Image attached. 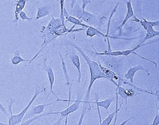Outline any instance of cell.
Segmentation results:
<instances>
[{
    "mask_svg": "<svg viewBox=\"0 0 159 125\" xmlns=\"http://www.w3.org/2000/svg\"><path fill=\"white\" fill-rule=\"evenodd\" d=\"M69 45L76 49L80 53L81 56L85 59L89 69L90 73V80L89 84L84 97V101H83V105L82 108V111L88 112L90 111L92 108L90 102H89L90 95L92 86L94 82L98 79L104 78L107 80V78L101 71L99 67V63H97L96 61L91 60L90 57L85 54V52L82 49L75 44H70Z\"/></svg>",
    "mask_w": 159,
    "mask_h": 125,
    "instance_id": "cell-1",
    "label": "cell"
},
{
    "mask_svg": "<svg viewBox=\"0 0 159 125\" xmlns=\"http://www.w3.org/2000/svg\"><path fill=\"white\" fill-rule=\"evenodd\" d=\"M45 92H46V88L44 86H43L42 87H39V88H38L35 91L34 95H33V97H32L31 101H30L28 105L20 112L18 114H13L12 111L9 112L10 115L8 118V119H9L8 124L9 125L20 124V123H21L23 119L25 117V115L27 111L29 110V108L31 107L35 100L36 99V98L40 94L42 93Z\"/></svg>",
    "mask_w": 159,
    "mask_h": 125,
    "instance_id": "cell-2",
    "label": "cell"
},
{
    "mask_svg": "<svg viewBox=\"0 0 159 125\" xmlns=\"http://www.w3.org/2000/svg\"><path fill=\"white\" fill-rule=\"evenodd\" d=\"M99 60L103 62L106 67L113 71L119 77L121 73L122 60L119 57L109 55H99Z\"/></svg>",
    "mask_w": 159,
    "mask_h": 125,
    "instance_id": "cell-3",
    "label": "cell"
},
{
    "mask_svg": "<svg viewBox=\"0 0 159 125\" xmlns=\"http://www.w3.org/2000/svg\"><path fill=\"white\" fill-rule=\"evenodd\" d=\"M151 43V41L150 42L146 43H144L143 44L141 45H137L134 48V49H131V50H127L122 51H111V52H105L104 53H98L96 50L94 49V53L97 55V56H99V55H109V56H116V57H119L120 56H124L125 57H127L129 55H130L131 54H135L137 56H139L140 58H142V59H144V60H147V61H149V62H151L152 63H153L156 66V67H157V63L156 62H154L153 61H152L149 59H147V58H145L142 57L141 55H139V54H137L136 53L135 51L137 50L138 49L144 46L148 45L149 44Z\"/></svg>",
    "mask_w": 159,
    "mask_h": 125,
    "instance_id": "cell-4",
    "label": "cell"
},
{
    "mask_svg": "<svg viewBox=\"0 0 159 125\" xmlns=\"http://www.w3.org/2000/svg\"><path fill=\"white\" fill-rule=\"evenodd\" d=\"M79 19L82 22H84L89 24V25L100 26L102 25L106 20V17H100L96 15L92 14L85 10H82Z\"/></svg>",
    "mask_w": 159,
    "mask_h": 125,
    "instance_id": "cell-5",
    "label": "cell"
},
{
    "mask_svg": "<svg viewBox=\"0 0 159 125\" xmlns=\"http://www.w3.org/2000/svg\"><path fill=\"white\" fill-rule=\"evenodd\" d=\"M83 101L81 100V97L80 95H77V99L74 101V103L72 105L67 106V108L62 111L57 112H49V115L53 114H60L61 115L66 118L65 125L67 124L68 117L69 114L77 111L79 109L80 104Z\"/></svg>",
    "mask_w": 159,
    "mask_h": 125,
    "instance_id": "cell-6",
    "label": "cell"
},
{
    "mask_svg": "<svg viewBox=\"0 0 159 125\" xmlns=\"http://www.w3.org/2000/svg\"><path fill=\"white\" fill-rule=\"evenodd\" d=\"M42 66L43 67L44 70L47 73L48 75V79L49 83H50V92L48 93L47 98L45 100V101H47L48 99L50 94L51 93H54L53 91V86H54V82H55V76L53 69L51 67V66L48 65L47 63V58L45 57L43 58L42 63Z\"/></svg>",
    "mask_w": 159,
    "mask_h": 125,
    "instance_id": "cell-7",
    "label": "cell"
},
{
    "mask_svg": "<svg viewBox=\"0 0 159 125\" xmlns=\"http://www.w3.org/2000/svg\"><path fill=\"white\" fill-rule=\"evenodd\" d=\"M95 98H96V104L97 106V111H98V114H99V121H100V125L102 123V119H101V114H100V110H99V107H103L105 108L107 111H108L109 108L111 103L115 100V98L110 97L104 101H99V96L98 93L95 94Z\"/></svg>",
    "mask_w": 159,
    "mask_h": 125,
    "instance_id": "cell-8",
    "label": "cell"
},
{
    "mask_svg": "<svg viewBox=\"0 0 159 125\" xmlns=\"http://www.w3.org/2000/svg\"><path fill=\"white\" fill-rule=\"evenodd\" d=\"M125 4H126V7H127V12H126V15H125V18H124L123 22L119 25L116 30V31H119V36L122 35V28H123V27L125 25V24L128 21V20L130 18L134 16V10L133 9L132 6L131 0H129L128 1H125Z\"/></svg>",
    "mask_w": 159,
    "mask_h": 125,
    "instance_id": "cell-9",
    "label": "cell"
},
{
    "mask_svg": "<svg viewBox=\"0 0 159 125\" xmlns=\"http://www.w3.org/2000/svg\"><path fill=\"white\" fill-rule=\"evenodd\" d=\"M59 54L61 59L63 71L65 79L66 80V83L65 85V86H67V87H68L69 99L68 100L67 102L68 103V106H69L70 105V104L71 102L73 101L71 100V84L70 83V78L68 73L67 69L66 66V62H65L64 60L61 53H59Z\"/></svg>",
    "mask_w": 159,
    "mask_h": 125,
    "instance_id": "cell-10",
    "label": "cell"
},
{
    "mask_svg": "<svg viewBox=\"0 0 159 125\" xmlns=\"http://www.w3.org/2000/svg\"><path fill=\"white\" fill-rule=\"evenodd\" d=\"M99 65L101 71L107 77V80L111 82L116 87H118L119 85L114 80L118 81L119 78V76L110 69L101 65V63H99Z\"/></svg>",
    "mask_w": 159,
    "mask_h": 125,
    "instance_id": "cell-11",
    "label": "cell"
},
{
    "mask_svg": "<svg viewBox=\"0 0 159 125\" xmlns=\"http://www.w3.org/2000/svg\"><path fill=\"white\" fill-rule=\"evenodd\" d=\"M116 89L118 95L120 96L122 99L125 100V106H126L125 111H126L127 109L128 98L129 97H132L134 95V91L133 88L125 89L124 87H122L120 85H119L118 87H116Z\"/></svg>",
    "mask_w": 159,
    "mask_h": 125,
    "instance_id": "cell-12",
    "label": "cell"
},
{
    "mask_svg": "<svg viewBox=\"0 0 159 125\" xmlns=\"http://www.w3.org/2000/svg\"><path fill=\"white\" fill-rule=\"evenodd\" d=\"M26 3V0H17L15 3V10L14 19L11 21L16 26H17L19 20L20 19V13L23 11V9L25 7Z\"/></svg>",
    "mask_w": 159,
    "mask_h": 125,
    "instance_id": "cell-13",
    "label": "cell"
},
{
    "mask_svg": "<svg viewBox=\"0 0 159 125\" xmlns=\"http://www.w3.org/2000/svg\"><path fill=\"white\" fill-rule=\"evenodd\" d=\"M139 71H143L147 73L148 75H150V73L148 71L144 68L142 66L139 65L136 66L134 67H131L128 70L127 72L124 75L125 79L126 80H130V83H133L134 76L135 75L136 73L137 72Z\"/></svg>",
    "mask_w": 159,
    "mask_h": 125,
    "instance_id": "cell-14",
    "label": "cell"
},
{
    "mask_svg": "<svg viewBox=\"0 0 159 125\" xmlns=\"http://www.w3.org/2000/svg\"><path fill=\"white\" fill-rule=\"evenodd\" d=\"M46 101H45L43 104L37 105V106H34L31 108V110L29 111V113L27 114L26 117L28 118L29 116H33L34 115H38V114H41L44 111L45 108L47 106H50V105L55 104L57 102V101L49 103V104H46Z\"/></svg>",
    "mask_w": 159,
    "mask_h": 125,
    "instance_id": "cell-15",
    "label": "cell"
},
{
    "mask_svg": "<svg viewBox=\"0 0 159 125\" xmlns=\"http://www.w3.org/2000/svg\"><path fill=\"white\" fill-rule=\"evenodd\" d=\"M70 57L72 63L77 69L78 73V83H80L82 78V75H81V65H80L79 56L76 54H72L70 56Z\"/></svg>",
    "mask_w": 159,
    "mask_h": 125,
    "instance_id": "cell-16",
    "label": "cell"
},
{
    "mask_svg": "<svg viewBox=\"0 0 159 125\" xmlns=\"http://www.w3.org/2000/svg\"><path fill=\"white\" fill-rule=\"evenodd\" d=\"M147 33H146V35L144 37L143 40L141 41V42L138 45H140L143 44L146 41L150 39L151 38H153V37L158 36L159 35V31H157L154 30L153 27H150L147 30Z\"/></svg>",
    "mask_w": 159,
    "mask_h": 125,
    "instance_id": "cell-17",
    "label": "cell"
},
{
    "mask_svg": "<svg viewBox=\"0 0 159 125\" xmlns=\"http://www.w3.org/2000/svg\"><path fill=\"white\" fill-rule=\"evenodd\" d=\"M31 60V59L26 60V59L23 58L20 56V52L19 50H16L14 53V56L11 58V62L13 65H17L19 64L21 62L30 61Z\"/></svg>",
    "mask_w": 159,
    "mask_h": 125,
    "instance_id": "cell-18",
    "label": "cell"
},
{
    "mask_svg": "<svg viewBox=\"0 0 159 125\" xmlns=\"http://www.w3.org/2000/svg\"><path fill=\"white\" fill-rule=\"evenodd\" d=\"M50 14V10L48 7H43L38 9L37 14H36V19H40L48 16Z\"/></svg>",
    "mask_w": 159,
    "mask_h": 125,
    "instance_id": "cell-19",
    "label": "cell"
},
{
    "mask_svg": "<svg viewBox=\"0 0 159 125\" xmlns=\"http://www.w3.org/2000/svg\"><path fill=\"white\" fill-rule=\"evenodd\" d=\"M144 21L139 20V22L141 24V25L143 27L145 30L147 29L150 27H156L159 25V20L155 21H147L145 19H143Z\"/></svg>",
    "mask_w": 159,
    "mask_h": 125,
    "instance_id": "cell-20",
    "label": "cell"
},
{
    "mask_svg": "<svg viewBox=\"0 0 159 125\" xmlns=\"http://www.w3.org/2000/svg\"><path fill=\"white\" fill-rule=\"evenodd\" d=\"M45 116H46V113H44V114H40L39 115L34 117L30 119L25 120L23 122L21 123H20V125H29L31 123L34 122L36 121V120L39 119L40 118L43 117Z\"/></svg>",
    "mask_w": 159,
    "mask_h": 125,
    "instance_id": "cell-21",
    "label": "cell"
},
{
    "mask_svg": "<svg viewBox=\"0 0 159 125\" xmlns=\"http://www.w3.org/2000/svg\"><path fill=\"white\" fill-rule=\"evenodd\" d=\"M116 115V111H115L111 113V114H109L108 116L106 119H105L104 120L102 121L101 123V125H109L110 124L111 122L112 121L113 119Z\"/></svg>",
    "mask_w": 159,
    "mask_h": 125,
    "instance_id": "cell-22",
    "label": "cell"
},
{
    "mask_svg": "<svg viewBox=\"0 0 159 125\" xmlns=\"http://www.w3.org/2000/svg\"><path fill=\"white\" fill-rule=\"evenodd\" d=\"M119 2L117 3L116 6L114 8V9H113L112 11L111 12L110 16L108 22V25H107V33L106 34L107 36H110L109 35V33L110 25L111 20L112 19V17L114 14L116 13V11H117V8H118V6L119 5Z\"/></svg>",
    "mask_w": 159,
    "mask_h": 125,
    "instance_id": "cell-23",
    "label": "cell"
},
{
    "mask_svg": "<svg viewBox=\"0 0 159 125\" xmlns=\"http://www.w3.org/2000/svg\"><path fill=\"white\" fill-rule=\"evenodd\" d=\"M19 17L22 20L31 21L32 20V18L29 17L25 12L23 11L20 13Z\"/></svg>",
    "mask_w": 159,
    "mask_h": 125,
    "instance_id": "cell-24",
    "label": "cell"
},
{
    "mask_svg": "<svg viewBox=\"0 0 159 125\" xmlns=\"http://www.w3.org/2000/svg\"><path fill=\"white\" fill-rule=\"evenodd\" d=\"M0 110H1V111L3 112V114H5L7 118L9 117V116L10 115L9 112L6 110V108L4 107V106H3L1 102H0Z\"/></svg>",
    "mask_w": 159,
    "mask_h": 125,
    "instance_id": "cell-25",
    "label": "cell"
},
{
    "mask_svg": "<svg viewBox=\"0 0 159 125\" xmlns=\"http://www.w3.org/2000/svg\"><path fill=\"white\" fill-rule=\"evenodd\" d=\"M82 6L81 9L82 10H85L86 7L89 3H91L90 0H82Z\"/></svg>",
    "mask_w": 159,
    "mask_h": 125,
    "instance_id": "cell-26",
    "label": "cell"
},
{
    "mask_svg": "<svg viewBox=\"0 0 159 125\" xmlns=\"http://www.w3.org/2000/svg\"><path fill=\"white\" fill-rule=\"evenodd\" d=\"M159 124V114L158 112L156 115L155 118L154 119L153 122H152V125H158Z\"/></svg>",
    "mask_w": 159,
    "mask_h": 125,
    "instance_id": "cell-27",
    "label": "cell"
},
{
    "mask_svg": "<svg viewBox=\"0 0 159 125\" xmlns=\"http://www.w3.org/2000/svg\"><path fill=\"white\" fill-rule=\"evenodd\" d=\"M64 118L65 117L61 115L60 118L59 119L57 120V121H56V122L54 123L53 124V125H62L63 120L64 119Z\"/></svg>",
    "mask_w": 159,
    "mask_h": 125,
    "instance_id": "cell-28",
    "label": "cell"
},
{
    "mask_svg": "<svg viewBox=\"0 0 159 125\" xmlns=\"http://www.w3.org/2000/svg\"><path fill=\"white\" fill-rule=\"evenodd\" d=\"M134 118V116H132L131 117L129 118V119L127 120H125V121H123V122L121 123V124H120V125H124L126 124V123H128L129 121L131 120L132 119Z\"/></svg>",
    "mask_w": 159,
    "mask_h": 125,
    "instance_id": "cell-29",
    "label": "cell"
},
{
    "mask_svg": "<svg viewBox=\"0 0 159 125\" xmlns=\"http://www.w3.org/2000/svg\"><path fill=\"white\" fill-rule=\"evenodd\" d=\"M68 1H70V6L71 8H73L74 7V5L75 3L77 2V0H68Z\"/></svg>",
    "mask_w": 159,
    "mask_h": 125,
    "instance_id": "cell-30",
    "label": "cell"
},
{
    "mask_svg": "<svg viewBox=\"0 0 159 125\" xmlns=\"http://www.w3.org/2000/svg\"><path fill=\"white\" fill-rule=\"evenodd\" d=\"M156 97H157V99L158 101H159V90H157L155 94Z\"/></svg>",
    "mask_w": 159,
    "mask_h": 125,
    "instance_id": "cell-31",
    "label": "cell"
},
{
    "mask_svg": "<svg viewBox=\"0 0 159 125\" xmlns=\"http://www.w3.org/2000/svg\"><path fill=\"white\" fill-rule=\"evenodd\" d=\"M6 124L4 123H2L0 122V125H6Z\"/></svg>",
    "mask_w": 159,
    "mask_h": 125,
    "instance_id": "cell-32",
    "label": "cell"
},
{
    "mask_svg": "<svg viewBox=\"0 0 159 125\" xmlns=\"http://www.w3.org/2000/svg\"><path fill=\"white\" fill-rule=\"evenodd\" d=\"M29 0H26V2H29Z\"/></svg>",
    "mask_w": 159,
    "mask_h": 125,
    "instance_id": "cell-33",
    "label": "cell"
},
{
    "mask_svg": "<svg viewBox=\"0 0 159 125\" xmlns=\"http://www.w3.org/2000/svg\"><path fill=\"white\" fill-rule=\"evenodd\" d=\"M106 1V0H104V1H103V2H105V1Z\"/></svg>",
    "mask_w": 159,
    "mask_h": 125,
    "instance_id": "cell-34",
    "label": "cell"
}]
</instances>
